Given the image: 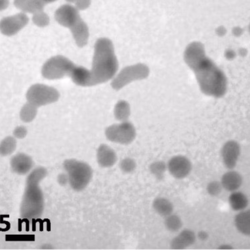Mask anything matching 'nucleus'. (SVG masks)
<instances>
[{
	"instance_id": "37",
	"label": "nucleus",
	"mask_w": 250,
	"mask_h": 250,
	"mask_svg": "<svg viewBox=\"0 0 250 250\" xmlns=\"http://www.w3.org/2000/svg\"><path fill=\"white\" fill-rule=\"evenodd\" d=\"M219 249H233L231 246L229 245H222L221 246H220V247L218 248Z\"/></svg>"
},
{
	"instance_id": "25",
	"label": "nucleus",
	"mask_w": 250,
	"mask_h": 250,
	"mask_svg": "<svg viewBox=\"0 0 250 250\" xmlns=\"http://www.w3.org/2000/svg\"><path fill=\"white\" fill-rule=\"evenodd\" d=\"M164 225L166 228L169 231H178L182 227L181 219L177 215L171 213L165 217Z\"/></svg>"
},
{
	"instance_id": "21",
	"label": "nucleus",
	"mask_w": 250,
	"mask_h": 250,
	"mask_svg": "<svg viewBox=\"0 0 250 250\" xmlns=\"http://www.w3.org/2000/svg\"><path fill=\"white\" fill-rule=\"evenodd\" d=\"M231 208L236 211H241L246 208L249 204L247 196L240 191H233L229 197Z\"/></svg>"
},
{
	"instance_id": "16",
	"label": "nucleus",
	"mask_w": 250,
	"mask_h": 250,
	"mask_svg": "<svg viewBox=\"0 0 250 250\" xmlns=\"http://www.w3.org/2000/svg\"><path fill=\"white\" fill-rule=\"evenodd\" d=\"M96 157L99 166L104 168L112 167L117 160L115 151L106 144H101L98 147Z\"/></svg>"
},
{
	"instance_id": "30",
	"label": "nucleus",
	"mask_w": 250,
	"mask_h": 250,
	"mask_svg": "<svg viewBox=\"0 0 250 250\" xmlns=\"http://www.w3.org/2000/svg\"><path fill=\"white\" fill-rule=\"evenodd\" d=\"M222 188L223 187L220 182L213 181L207 185V191L210 196H216L221 192Z\"/></svg>"
},
{
	"instance_id": "9",
	"label": "nucleus",
	"mask_w": 250,
	"mask_h": 250,
	"mask_svg": "<svg viewBox=\"0 0 250 250\" xmlns=\"http://www.w3.org/2000/svg\"><path fill=\"white\" fill-rule=\"evenodd\" d=\"M29 21L27 14L21 11L5 17L0 21V32L7 37L13 36L23 29Z\"/></svg>"
},
{
	"instance_id": "3",
	"label": "nucleus",
	"mask_w": 250,
	"mask_h": 250,
	"mask_svg": "<svg viewBox=\"0 0 250 250\" xmlns=\"http://www.w3.org/2000/svg\"><path fill=\"white\" fill-rule=\"evenodd\" d=\"M44 197L40 183L25 181V187L20 205V214L25 220L40 218L44 210Z\"/></svg>"
},
{
	"instance_id": "7",
	"label": "nucleus",
	"mask_w": 250,
	"mask_h": 250,
	"mask_svg": "<svg viewBox=\"0 0 250 250\" xmlns=\"http://www.w3.org/2000/svg\"><path fill=\"white\" fill-rule=\"evenodd\" d=\"M148 74V67L143 63L128 65L116 73L111 80V86L119 90L134 81L146 78Z\"/></svg>"
},
{
	"instance_id": "17",
	"label": "nucleus",
	"mask_w": 250,
	"mask_h": 250,
	"mask_svg": "<svg viewBox=\"0 0 250 250\" xmlns=\"http://www.w3.org/2000/svg\"><path fill=\"white\" fill-rule=\"evenodd\" d=\"M195 233L189 229H185L174 237L170 243L171 249L183 250L192 245L195 242Z\"/></svg>"
},
{
	"instance_id": "14",
	"label": "nucleus",
	"mask_w": 250,
	"mask_h": 250,
	"mask_svg": "<svg viewBox=\"0 0 250 250\" xmlns=\"http://www.w3.org/2000/svg\"><path fill=\"white\" fill-rule=\"evenodd\" d=\"M69 77L73 83L78 86L88 87L95 85L90 69L82 66L75 65Z\"/></svg>"
},
{
	"instance_id": "6",
	"label": "nucleus",
	"mask_w": 250,
	"mask_h": 250,
	"mask_svg": "<svg viewBox=\"0 0 250 250\" xmlns=\"http://www.w3.org/2000/svg\"><path fill=\"white\" fill-rule=\"evenodd\" d=\"M60 97V94L56 88L40 83L31 85L25 94L27 102L38 108L55 103Z\"/></svg>"
},
{
	"instance_id": "39",
	"label": "nucleus",
	"mask_w": 250,
	"mask_h": 250,
	"mask_svg": "<svg viewBox=\"0 0 250 250\" xmlns=\"http://www.w3.org/2000/svg\"><path fill=\"white\" fill-rule=\"evenodd\" d=\"M47 4L48 3L53 2L57 0H43Z\"/></svg>"
},
{
	"instance_id": "33",
	"label": "nucleus",
	"mask_w": 250,
	"mask_h": 250,
	"mask_svg": "<svg viewBox=\"0 0 250 250\" xmlns=\"http://www.w3.org/2000/svg\"><path fill=\"white\" fill-rule=\"evenodd\" d=\"M28 0H14V6L21 11H22Z\"/></svg>"
},
{
	"instance_id": "11",
	"label": "nucleus",
	"mask_w": 250,
	"mask_h": 250,
	"mask_svg": "<svg viewBox=\"0 0 250 250\" xmlns=\"http://www.w3.org/2000/svg\"><path fill=\"white\" fill-rule=\"evenodd\" d=\"M167 167L170 174L176 179H183L190 173L192 169L190 161L186 156L176 155L168 161Z\"/></svg>"
},
{
	"instance_id": "24",
	"label": "nucleus",
	"mask_w": 250,
	"mask_h": 250,
	"mask_svg": "<svg viewBox=\"0 0 250 250\" xmlns=\"http://www.w3.org/2000/svg\"><path fill=\"white\" fill-rule=\"evenodd\" d=\"M17 146V139L13 136H7L0 142V156L6 157L12 154Z\"/></svg>"
},
{
	"instance_id": "2",
	"label": "nucleus",
	"mask_w": 250,
	"mask_h": 250,
	"mask_svg": "<svg viewBox=\"0 0 250 250\" xmlns=\"http://www.w3.org/2000/svg\"><path fill=\"white\" fill-rule=\"evenodd\" d=\"M118 68L119 63L112 41L107 38L98 39L94 44L90 69L95 85L112 80Z\"/></svg>"
},
{
	"instance_id": "12",
	"label": "nucleus",
	"mask_w": 250,
	"mask_h": 250,
	"mask_svg": "<svg viewBox=\"0 0 250 250\" xmlns=\"http://www.w3.org/2000/svg\"><path fill=\"white\" fill-rule=\"evenodd\" d=\"M10 166L14 173L19 175H24L32 170L34 167V161L28 154L19 152L11 158Z\"/></svg>"
},
{
	"instance_id": "4",
	"label": "nucleus",
	"mask_w": 250,
	"mask_h": 250,
	"mask_svg": "<svg viewBox=\"0 0 250 250\" xmlns=\"http://www.w3.org/2000/svg\"><path fill=\"white\" fill-rule=\"evenodd\" d=\"M63 167L66 172L68 183L75 191L83 190L92 177L91 167L86 163L74 159L65 160Z\"/></svg>"
},
{
	"instance_id": "22",
	"label": "nucleus",
	"mask_w": 250,
	"mask_h": 250,
	"mask_svg": "<svg viewBox=\"0 0 250 250\" xmlns=\"http://www.w3.org/2000/svg\"><path fill=\"white\" fill-rule=\"evenodd\" d=\"M131 113L129 103L125 100H120L115 105L114 115L115 119L119 122L128 121Z\"/></svg>"
},
{
	"instance_id": "8",
	"label": "nucleus",
	"mask_w": 250,
	"mask_h": 250,
	"mask_svg": "<svg viewBox=\"0 0 250 250\" xmlns=\"http://www.w3.org/2000/svg\"><path fill=\"white\" fill-rule=\"evenodd\" d=\"M136 130L128 121L111 125L105 130V135L109 141L121 145H128L135 138Z\"/></svg>"
},
{
	"instance_id": "35",
	"label": "nucleus",
	"mask_w": 250,
	"mask_h": 250,
	"mask_svg": "<svg viewBox=\"0 0 250 250\" xmlns=\"http://www.w3.org/2000/svg\"><path fill=\"white\" fill-rule=\"evenodd\" d=\"M58 180L59 183L61 185L66 184L68 183V179L66 174H61L59 176Z\"/></svg>"
},
{
	"instance_id": "36",
	"label": "nucleus",
	"mask_w": 250,
	"mask_h": 250,
	"mask_svg": "<svg viewBox=\"0 0 250 250\" xmlns=\"http://www.w3.org/2000/svg\"><path fill=\"white\" fill-rule=\"evenodd\" d=\"M198 235L199 238L202 240L207 239L208 237V234L204 231H200Z\"/></svg>"
},
{
	"instance_id": "31",
	"label": "nucleus",
	"mask_w": 250,
	"mask_h": 250,
	"mask_svg": "<svg viewBox=\"0 0 250 250\" xmlns=\"http://www.w3.org/2000/svg\"><path fill=\"white\" fill-rule=\"evenodd\" d=\"M27 128L22 125H18L15 127L13 131V136L16 139H22L27 135Z\"/></svg>"
},
{
	"instance_id": "1",
	"label": "nucleus",
	"mask_w": 250,
	"mask_h": 250,
	"mask_svg": "<svg viewBox=\"0 0 250 250\" xmlns=\"http://www.w3.org/2000/svg\"><path fill=\"white\" fill-rule=\"evenodd\" d=\"M185 59L193 70L203 92L215 97H220L225 94L227 88L226 76L205 56L202 44L199 42L190 44L186 50Z\"/></svg>"
},
{
	"instance_id": "5",
	"label": "nucleus",
	"mask_w": 250,
	"mask_h": 250,
	"mask_svg": "<svg viewBox=\"0 0 250 250\" xmlns=\"http://www.w3.org/2000/svg\"><path fill=\"white\" fill-rule=\"evenodd\" d=\"M75 64L65 56L58 55L47 59L41 68L42 76L49 80L69 77Z\"/></svg>"
},
{
	"instance_id": "19",
	"label": "nucleus",
	"mask_w": 250,
	"mask_h": 250,
	"mask_svg": "<svg viewBox=\"0 0 250 250\" xmlns=\"http://www.w3.org/2000/svg\"><path fill=\"white\" fill-rule=\"evenodd\" d=\"M234 224L237 229L241 234L249 236L250 234V212L249 210H241L236 215Z\"/></svg>"
},
{
	"instance_id": "34",
	"label": "nucleus",
	"mask_w": 250,
	"mask_h": 250,
	"mask_svg": "<svg viewBox=\"0 0 250 250\" xmlns=\"http://www.w3.org/2000/svg\"><path fill=\"white\" fill-rule=\"evenodd\" d=\"M9 0H0V11L7 9L9 5Z\"/></svg>"
},
{
	"instance_id": "15",
	"label": "nucleus",
	"mask_w": 250,
	"mask_h": 250,
	"mask_svg": "<svg viewBox=\"0 0 250 250\" xmlns=\"http://www.w3.org/2000/svg\"><path fill=\"white\" fill-rule=\"evenodd\" d=\"M69 29L78 47H83L86 45L89 36V29L81 18Z\"/></svg>"
},
{
	"instance_id": "23",
	"label": "nucleus",
	"mask_w": 250,
	"mask_h": 250,
	"mask_svg": "<svg viewBox=\"0 0 250 250\" xmlns=\"http://www.w3.org/2000/svg\"><path fill=\"white\" fill-rule=\"evenodd\" d=\"M38 107L26 102L21 108L19 116L21 120L25 123L32 122L36 117Z\"/></svg>"
},
{
	"instance_id": "26",
	"label": "nucleus",
	"mask_w": 250,
	"mask_h": 250,
	"mask_svg": "<svg viewBox=\"0 0 250 250\" xmlns=\"http://www.w3.org/2000/svg\"><path fill=\"white\" fill-rule=\"evenodd\" d=\"M46 4L43 0H28L21 12L33 15L37 12L44 11Z\"/></svg>"
},
{
	"instance_id": "38",
	"label": "nucleus",
	"mask_w": 250,
	"mask_h": 250,
	"mask_svg": "<svg viewBox=\"0 0 250 250\" xmlns=\"http://www.w3.org/2000/svg\"><path fill=\"white\" fill-rule=\"evenodd\" d=\"M66 2L68 3V4L74 3L75 0H65Z\"/></svg>"
},
{
	"instance_id": "10",
	"label": "nucleus",
	"mask_w": 250,
	"mask_h": 250,
	"mask_svg": "<svg viewBox=\"0 0 250 250\" xmlns=\"http://www.w3.org/2000/svg\"><path fill=\"white\" fill-rule=\"evenodd\" d=\"M54 17L60 25L69 29L81 18L79 10L71 4L59 7L55 12Z\"/></svg>"
},
{
	"instance_id": "18",
	"label": "nucleus",
	"mask_w": 250,
	"mask_h": 250,
	"mask_svg": "<svg viewBox=\"0 0 250 250\" xmlns=\"http://www.w3.org/2000/svg\"><path fill=\"white\" fill-rule=\"evenodd\" d=\"M220 182L223 188L228 191L233 192L241 187L243 178L239 172L230 170L222 175Z\"/></svg>"
},
{
	"instance_id": "27",
	"label": "nucleus",
	"mask_w": 250,
	"mask_h": 250,
	"mask_svg": "<svg viewBox=\"0 0 250 250\" xmlns=\"http://www.w3.org/2000/svg\"><path fill=\"white\" fill-rule=\"evenodd\" d=\"M32 21L34 25L39 27H45L50 23V18L44 11L32 15Z\"/></svg>"
},
{
	"instance_id": "29",
	"label": "nucleus",
	"mask_w": 250,
	"mask_h": 250,
	"mask_svg": "<svg viewBox=\"0 0 250 250\" xmlns=\"http://www.w3.org/2000/svg\"><path fill=\"white\" fill-rule=\"evenodd\" d=\"M136 167L135 161L130 158H125L123 159L120 164V169L123 172L126 173L133 172Z\"/></svg>"
},
{
	"instance_id": "32",
	"label": "nucleus",
	"mask_w": 250,
	"mask_h": 250,
	"mask_svg": "<svg viewBox=\"0 0 250 250\" xmlns=\"http://www.w3.org/2000/svg\"><path fill=\"white\" fill-rule=\"evenodd\" d=\"M91 2V0H75L74 6L79 10H84L88 8Z\"/></svg>"
},
{
	"instance_id": "28",
	"label": "nucleus",
	"mask_w": 250,
	"mask_h": 250,
	"mask_svg": "<svg viewBox=\"0 0 250 250\" xmlns=\"http://www.w3.org/2000/svg\"><path fill=\"white\" fill-rule=\"evenodd\" d=\"M166 169L165 163L162 161L154 162L151 164L149 167L150 172L159 179L163 177Z\"/></svg>"
},
{
	"instance_id": "20",
	"label": "nucleus",
	"mask_w": 250,
	"mask_h": 250,
	"mask_svg": "<svg viewBox=\"0 0 250 250\" xmlns=\"http://www.w3.org/2000/svg\"><path fill=\"white\" fill-rule=\"evenodd\" d=\"M152 207L157 214L165 217L172 213L174 208L172 203L169 200L162 197L154 199Z\"/></svg>"
},
{
	"instance_id": "13",
	"label": "nucleus",
	"mask_w": 250,
	"mask_h": 250,
	"mask_svg": "<svg viewBox=\"0 0 250 250\" xmlns=\"http://www.w3.org/2000/svg\"><path fill=\"white\" fill-rule=\"evenodd\" d=\"M240 154L239 144L233 141L227 142L221 150V156L225 166L229 169L235 167Z\"/></svg>"
}]
</instances>
